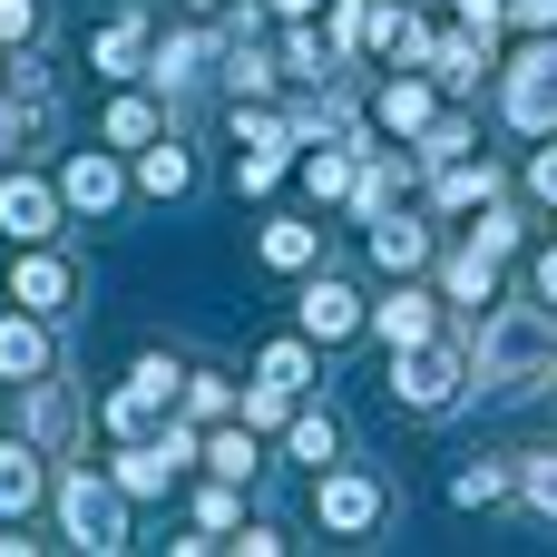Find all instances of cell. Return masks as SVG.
Listing matches in <instances>:
<instances>
[{"instance_id": "obj_8", "label": "cell", "mask_w": 557, "mask_h": 557, "mask_svg": "<svg viewBox=\"0 0 557 557\" xmlns=\"http://www.w3.org/2000/svg\"><path fill=\"white\" fill-rule=\"evenodd\" d=\"M59 215H69L59 176H29V166H0V235H10V245H49V235H59Z\"/></svg>"}, {"instance_id": "obj_28", "label": "cell", "mask_w": 557, "mask_h": 557, "mask_svg": "<svg viewBox=\"0 0 557 557\" xmlns=\"http://www.w3.org/2000/svg\"><path fill=\"white\" fill-rule=\"evenodd\" d=\"M274 78H284V69H274L255 39H235V49H225V88H235V98H274Z\"/></svg>"}, {"instance_id": "obj_23", "label": "cell", "mask_w": 557, "mask_h": 557, "mask_svg": "<svg viewBox=\"0 0 557 557\" xmlns=\"http://www.w3.org/2000/svg\"><path fill=\"white\" fill-rule=\"evenodd\" d=\"M98 137L137 157L147 137H166V108H157V98H137V88H117V98H108V117H98Z\"/></svg>"}, {"instance_id": "obj_4", "label": "cell", "mask_w": 557, "mask_h": 557, "mask_svg": "<svg viewBox=\"0 0 557 557\" xmlns=\"http://www.w3.org/2000/svg\"><path fill=\"white\" fill-rule=\"evenodd\" d=\"M499 108H509L519 137H557V39H529L499 69Z\"/></svg>"}, {"instance_id": "obj_26", "label": "cell", "mask_w": 557, "mask_h": 557, "mask_svg": "<svg viewBox=\"0 0 557 557\" xmlns=\"http://www.w3.org/2000/svg\"><path fill=\"white\" fill-rule=\"evenodd\" d=\"M519 490V460H470V470H450V509H499Z\"/></svg>"}, {"instance_id": "obj_6", "label": "cell", "mask_w": 557, "mask_h": 557, "mask_svg": "<svg viewBox=\"0 0 557 557\" xmlns=\"http://www.w3.org/2000/svg\"><path fill=\"white\" fill-rule=\"evenodd\" d=\"M127 186H137V176H127V147H108V137H98V147H78V157L59 166V196H69V215H88V225H98V215H117V206H127Z\"/></svg>"}, {"instance_id": "obj_22", "label": "cell", "mask_w": 557, "mask_h": 557, "mask_svg": "<svg viewBox=\"0 0 557 557\" xmlns=\"http://www.w3.org/2000/svg\"><path fill=\"white\" fill-rule=\"evenodd\" d=\"M372 264H382V274H421V264H431V225L392 206V215L372 225Z\"/></svg>"}, {"instance_id": "obj_16", "label": "cell", "mask_w": 557, "mask_h": 557, "mask_svg": "<svg viewBox=\"0 0 557 557\" xmlns=\"http://www.w3.org/2000/svg\"><path fill=\"white\" fill-rule=\"evenodd\" d=\"M20 431H29L39 450H69V441H78V401H69V382H59V372L20 382Z\"/></svg>"}, {"instance_id": "obj_11", "label": "cell", "mask_w": 557, "mask_h": 557, "mask_svg": "<svg viewBox=\"0 0 557 557\" xmlns=\"http://www.w3.org/2000/svg\"><path fill=\"white\" fill-rule=\"evenodd\" d=\"M372 333H382V352H401V343H431L450 323H441V294H421L411 274H392V294L372 304Z\"/></svg>"}, {"instance_id": "obj_31", "label": "cell", "mask_w": 557, "mask_h": 557, "mask_svg": "<svg viewBox=\"0 0 557 557\" xmlns=\"http://www.w3.org/2000/svg\"><path fill=\"white\" fill-rule=\"evenodd\" d=\"M49 39V10L39 0H0V49H39Z\"/></svg>"}, {"instance_id": "obj_34", "label": "cell", "mask_w": 557, "mask_h": 557, "mask_svg": "<svg viewBox=\"0 0 557 557\" xmlns=\"http://www.w3.org/2000/svg\"><path fill=\"white\" fill-rule=\"evenodd\" d=\"M225 548H245V557H284L294 539H284L274 519H235V539H225Z\"/></svg>"}, {"instance_id": "obj_15", "label": "cell", "mask_w": 557, "mask_h": 557, "mask_svg": "<svg viewBox=\"0 0 557 557\" xmlns=\"http://www.w3.org/2000/svg\"><path fill=\"white\" fill-rule=\"evenodd\" d=\"M166 421H176V401H166V392H147L137 372H127V382H108V401H98V431H108V441H157Z\"/></svg>"}, {"instance_id": "obj_18", "label": "cell", "mask_w": 557, "mask_h": 557, "mask_svg": "<svg viewBox=\"0 0 557 557\" xmlns=\"http://www.w3.org/2000/svg\"><path fill=\"white\" fill-rule=\"evenodd\" d=\"M127 176H137V196H157V206H176V196L196 186V157H186L176 137H147V147L127 157Z\"/></svg>"}, {"instance_id": "obj_32", "label": "cell", "mask_w": 557, "mask_h": 557, "mask_svg": "<svg viewBox=\"0 0 557 557\" xmlns=\"http://www.w3.org/2000/svg\"><path fill=\"white\" fill-rule=\"evenodd\" d=\"M480 245H490V255H519V245H529V225H519V215L490 196V206H480Z\"/></svg>"}, {"instance_id": "obj_33", "label": "cell", "mask_w": 557, "mask_h": 557, "mask_svg": "<svg viewBox=\"0 0 557 557\" xmlns=\"http://www.w3.org/2000/svg\"><path fill=\"white\" fill-rule=\"evenodd\" d=\"M519 499H529L539 519H557V460H519Z\"/></svg>"}, {"instance_id": "obj_37", "label": "cell", "mask_w": 557, "mask_h": 557, "mask_svg": "<svg viewBox=\"0 0 557 557\" xmlns=\"http://www.w3.org/2000/svg\"><path fill=\"white\" fill-rule=\"evenodd\" d=\"M529 196L557 206V137H539V157H529Z\"/></svg>"}, {"instance_id": "obj_2", "label": "cell", "mask_w": 557, "mask_h": 557, "mask_svg": "<svg viewBox=\"0 0 557 557\" xmlns=\"http://www.w3.org/2000/svg\"><path fill=\"white\" fill-rule=\"evenodd\" d=\"M460 392H480V362H470V333H431V343H401L392 352V401L441 421L460 411Z\"/></svg>"}, {"instance_id": "obj_19", "label": "cell", "mask_w": 557, "mask_h": 557, "mask_svg": "<svg viewBox=\"0 0 557 557\" xmlns=\"http://www.w3.org/2000/svg\"><path fill=\"white\" fill-rule=\"evenodd\" d=\"M147 49H157V39H147V20L127 10V20H108V29L88 39V69H98V78H147Z\"/></svg>"}, {"instance_id": "obj_35", "label": "cell", "mask_w": 557, "mask_h": 557, "mask_svg": "<svg viewBox=\"0 0 557 557\" xmlns=\"http://www.w3.org/2000/svg\"><path fill=\"white\" fill-rule=\"evenodd\" d=\"M509 29L519 39H557V0H509Z\"/></svg>"}, {"instance_id": "obj_3", "label": "cell", "mask_w": 557, "mask_h": 557, "mask_svg": "<svg viewBox=\"0 0 557 557\" xmlns=\"http://www.w3.org/2000/svg\"><path fill=\"white\" fill-rule=\"evenodd\" d=\"M49 509H59V539H69V548L108 557V548H127V509H137V499H127L117 480H98L88 460H69V470L49 480Z\"/></svg>"}, {"instance_id": "obj_1", "label": "cell", "mask_w": 557, "mask_h": 557, "mask_svg": "<svg viewBox=\"0 0 557 557\" xmlns=\"http://www.w3.org/2000/svg\"><path fill=\"white\" fill-rule=\"evenodd\" d=\"M470 362H480V392H529L557 372V313L548 304H490L480 333H470Z\"/></svg>"}, {"instance_id": "obj_5", "label": "cell", "mask_w": 557, "mask_h": 557, "mask_svg": "<svg viewBox=\"0 0 557 557\" xmlns=\"http://www.w3.org/2000/svg\"><path fill=\"white\" fill-rule=\"evenodd\" d=\"M382 509H392V499H382V480H372V470H343V460H333V470H313V519H323V539H372V529H382Z\"/></svg>"}, {"instance_id": "obj_36", "label": "cell", "mask_w": 557, "mask_h": 557, "mask_svg": "<svg viewBox=\"0 0 557 557\" xmlns=\"http://www.w3.org/2000/svg\"><path fill=\"white\" fill-rule=\"evenodd\" d=\"M450 20H460V29H480V39H499V20H509V0H450Z\"/></svg>"}, {"instance_id": "obj_25", "label": "cell", "mask_w": 557, "mask_h": 557, "mask_svg": "<svg viewBox=\"0 0 557 557\" xmlns=\"http://www.w3.org/2000/svg\"><path fill=\"white\" fill-rule=\"evenodd\" d=\"M284 450H294V460H313V470H333V460H343V421H333V411H313V401H294Z\"/></svg>"}, {"instance_id": "obj_7", "label": "cell", "mask_w": 557, "mask_h": 557, "mask_svg": "<svg viewBox=\"0 0 557 557\" xmlns=\"http://www.w3.org/2000/svg\"><path fill=\"white\" fill-rule=\"evenodd\" d=\"M294 323H304V333H313V343L333 352V343L372 333V304H362V294H352L343 274H323V264H313V274H304V294H294Z\"/></svg>"}, {"instance_id": "obj_10", "label": "cell", "mask_w": 557, "mask_h": 557, "mask_svg": "<svg viewBox=\"0 0 557 557\" xmlns=\"http://www.w3.org/2000/svg\"><path fill=\"white\" fill-rule=\"evenodd\" d=\"M431 78H441V98H480L499 78V49L480 29H431Z\"/></svg>"}, {"instance_id": "obj_17", "label": "cell", "mask_w": 557, "mask_h": 557, "mask_svg": "<svg viewBox=\"0 0 557 557\" xmlns=\"http://www.w3.org/2000/svg\"><path fill=\"white\" fill-rule=\"evenodd\" d=\"M441 294H450V313H470V323H480V313L499 304V255H490V245L470 235V245H460V255L441 264Z\"/></svg>"}, {"instance_id": "obj_24", "label": "cell", "mask_w": 557, "mask_h": 557, "mask_svg": "<svg viewBox=\"0 0 557 557\" xmlns=\"http://www.w3.org/2000/svg\"><path fill=\"white\" fill-rule=\"evenodd\" d=\"M313 362H323V343L294 323L284 343H264V362H255V382H274V392H313Z\"/></svg>"}, {"instance_id": "obj_20", "label": "cell", "mask_w": 557, "mask_h": 557, "mask_svg": "<svg viewBox=\"0 0 557 557\" xmlns=\"http://www.w3.org/2000/svg\"><path fill=\"white\" fill-rule=\"evenodd\" d=\"M490 196H499V166H490V157L431 166V206H441V215H470V206H490Z\"/></svg>"}, {"instance_id": "obj_21", "label": "cell", "mask_w": 557, "mask_h": 557, "mask_svg": "<svg viewBox=\"0 0 557 557\" xmlns=\"http://www.w3.org/2000/svg\"><path fill=\"white\" fill-rule=\"evenodd\" d=\"M255 255H264L274 274H313V264H323V225H304V215H274V225L255 235Z\"/></svg>"}, {"instance_id": "obj_9", "label": "cell", "mask_w": 557, "mask_h": 557, "mask_svg": "<svg viewBox=\"0 0 557 557\" xmlns=\"http://www.w3.org/2000/svg\"><path fill=\"white\" fill-rule=\"evenodd\" d=\"M431 117H441V78H421V69H392V78L372 88V137H401V147H411Z\"/></svg>"}, {"instance_id": "obj_38", "label": "cell", "mask_w": 557, "mask_h": 557, "mask_svg": "<svg viewBox=\"0 0 557 557\" xmlns=\"http://www.w3.org/2000/svg\"><path fill=\"white\" fill-rule=\"evenodd\" d=\"M529 284H539V304L557 313V245H539V264H529Z\"/></svg>"}, {"instance_id": "obj_41", "label": "cell", "mask_w": 557, "mask_h": 557, "mask_svg": "<svg viewBox=\"0 0 557 557\" xmlns=\"http://www.w3.org/2000/svg\"><path fill=\"white\" fill-rule=\"evenodd\" d=\"M10 59H20V49H0V88H10Z\"/></svg>"}, {"instance_id": "obj_12", "label": "cell", "mask_w": 557, "mask_h": 557, "mask_svg": "<svg viewBox=\"0 0 557 557\" xmlns=\"http://www.w3.org/2000/svg\"><path fill=\"white\" fill-rule=\"evenodd\" d=\"M39 372H59V343H49V313L10 304V313H0V382L20 392V382H39Z\"/></svg>"}, {"instance_id": "obj_40", "label": "cell", "mask_w": 557, "mask_h": 557, "mask_svg": "<svg viewBox=\"0 0 557 557\" xmlns=\"http://www.w3.org/2000/svg\"><path fill=\"white\" fill-rule=\"evenodd\" d=\"M176 10H186V20H215V10H235V0H176Z\"/></svg>"}, {"instance_id": "obj_29", "label": "cell", "mask_w": 557, "mask_h": 557, "mask_svg": "<svg viewBox=\"0 0 557 557\" xmlns=\"http://www.w3.org/2000/svg\"><path fill=\"white\" fill-rule=\"evenodd\" d=\"M235 519H245V480H215V470H206V490H196V529L235 539Z\"/></svg>"}, {"instance_id": "obj_30", "label": "cell", "mask_w": 557, "mask_h": 557, "mask_svg": "<svg viewBox=\"0 0 557 557\" xmlns=\"http://www.w3.org/2000/svg\"><path fill=\"white\" fill-rule=\"evenodd\" d=\"M284 186V147H235V196H274Z\"/></svg>"}, {"instance_id": "obj_39", "label": "cell", "mask_w": 557, "mask_h": 557, "mask_svg": "<svg viewBox=\"0 0 557 557\" xmlns=\"http://www.w3.org/2000/svg\"><path fill=\"white\" fill-rule=\"evenodd\" d=\"M264 10H274V20H313L323 0H264Z\"/></svg>"}, {"instance_id": "obj_27", "label": "cell", "mask_w": 557, "mask_h": 557, "mask_svg": "<svg viewBox=\"0 0 557 557\" xmlns=\"http://www.w3.org/2000/svg\"><path fill=\"white\" fill-rule=\"evenodd\" d=\"M235 401H245V392H235L225 372H186V392H176V411H186L196 431H206V421H235Z\"/></svg>"}, {"instance_id": "obj_13", "label": "cell", "mask_w": 557, "mask_h": 557, "mask_svg": "<svg viewBox=\"0 0 557 557\" xmlns=\"http://www.w3.org/2000/svg\"><path fill=\"white\" fill-rule=\"evenodd\" d=\"M49 480H59V470H49V450H39L29 431H10V441H0V519L49 509Z\"/></svg>"}, {"instance_id": "obj_14", "label": "cell", "mask_w": 557, "mask_h": 557, "mask_svg": "<svg viewBox=\"0 0 557 557\" xmlns=\"http://www.w3.org/2000/svg\"><path fill=\"white\" fill-rule=\"evenodd\" d=\"M69 294H78V264L69 255H49V245H29L20 264H10V304H29V313H69Z\"/></svg>"}]
</instances>
